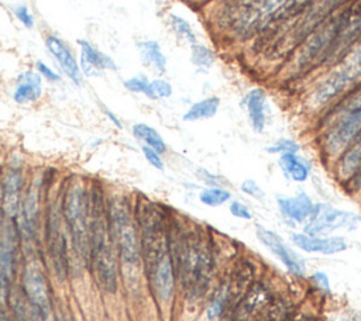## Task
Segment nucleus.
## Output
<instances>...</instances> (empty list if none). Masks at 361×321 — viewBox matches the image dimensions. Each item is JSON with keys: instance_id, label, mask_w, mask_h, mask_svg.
I'll use <instances>...</instances> for the list:
<instances>
[{"instance_id": "1", "label": "nucleus", "mask_w": 361, "mask_h": 321, "mask_svg": "<svg viewBox=\"0 0 361 321\" xmlns=\"http://www.w3.org/2000/svg\"><path fill=\"white\" fill-rule=\"evenodd\" d=\"M117 249L110 229L107 199L99 187L89 191V263L99 287L107 293L117 290Z\"/></svg>"}, {"instance_id": "2", "label": "nucleus", "mask_w": 361, "mask_h": 321, "mask_svg": "<svg viewBox=\"0 0 361 321\" xmlns=\"http://www.w3.org/2000/svg\"><path fill=\"white\" fill-rule=\"evenodd\" d=\"M173 269L183 289L192 297H200L209 284L212 273V249L199 227L183 229L176 238V246L171 242Z\"/></svg>"}, {"instance_id": "3", "label": "nucleus", "mask_w": 361, "mask_h": 321, "mask_svg": "<svg viewBox=\"0 0 361 321\" xmlns=\"http://www.w3.org/2000/svg\"><path fill=\"white\" fill-rule=\"evenodd\" d=\"M361 82V44L338 61L329 73L316 84L307 97L313 110L329 107L355 84Z\"/></svg>"}, {"instance_id": "4", "label": "nucleus", "mask_w": 361, "mask_h": 321, "mask_svg": "<svg viewBox=\"0 0 361 321\" xmlns=\"http://www.w3.org/2000/svg\"><path fill=\"white\" fill-rule=\"evenodd\" d=\"M61 210L76 253L89 260V191L80 177H73L65 187Z\"/></svg>"}, {"instance_id": "5", "label": "nucleus", "mask_w": 361, "mask_h": 321, "mask_svg": "<svg viewBox=\"0 0 361 321\" xmlns=\"http://www.w3.org/2000/svg\"><path fill=\"white\" fill-rule=\"evenodd\" d=\"M107 214L117 255L127 266H138L141 260L140 232L128 199L126 196L107 199Z\"/></svg>"}, {"instance_id": "6", "label": "nucleus", "mask_w": 361, "mask_h": 321, "mask_svg": "<svg viewBox=\"0 0 361 321\" xmlns=\"http://www.w3.org/2000/svg\"><path fill=\"white\" fill-rule=\"evenodd\" d=\"M322 151L329 158H338L340 153L361 134V108L337 117L323 127Z\"/></svg>"}, {"instance_id": "7", "label": "nucleus", "mask_w": 361, "mask_h": 321, "mask_svg": "<svg viewBox=\"0 0 361 321\" xmlns=\"http://www.w3.org/2000/svg\"><path fill=\"white\" fill-rule=\"evenodd\" d=\"M62 210L61 203L52 201L47 210V220H45V237H47V248L54 265L56 276L63 280L68 275V244L66 235L62 225Z\"/></svg>"}, {"instance_id": "8", "label": "nucleus", "mask_w": 361, "mask_h": 321, "mask_svg": "<svg viewBox=\"0 0 361 321\" xmlns=\"http://www.w3.org/2000/svg\"><path fill=\"white\" fill-rule=\"evenodd\" d=\"M361 217L347 210L336 208L327 203L313 204L312 211L305 224V234L326 235L338 228L353 229L360 222Z\"/></svg>"}, {"instance_id": "9", "label": "nucleus", "mask_w": 361, "mask_h": 321, "mask_svg": "<svg viewBox=\"0 0 361 321\" xmlns=\"http://www.w3.org/2000/svg\"><path fill=\"white\" fill-rule=\"evenodd\" d=\"M23 290L28 303L41 314L47 317L51 311V296L48 280L37 262H28L23 273Z\"/></svg>"}, {"instance_id": "10", "label": "nucleus", "mask_w": 361, "mask_h": 321, "mask_svg": "<svg viewBox=\"0 0 361 321\" xmlns=\"http://www.w3.org/2000/svg\"><path fill=\"white\" fill-rule=\"evenodd\" d=\"M24 173L21 165H10L6 170L0 184V203L1 211L6 218L13 220L18 215L23 200Z\"/></svg>"}, {"instance_id": "11", "label": "nucleus", "mask_w": 361, "mask_h": 321, "mask_svg": "<svg viewBox=\"0 0 361 321\" xmlns=\"http://www.w3.org/2000/svg\"><path fill=\"white\" fill-rule=\"evenodd\" d=\"M79 45V68L83 75V77H99L104 72H117L118 65L116 61L99 51L93 44H90L87 39H78Z\"/></svg>"}, {"instance_id": "12", "label": "nucleus", "mask_w": 361, "mask_h": 321, "mask_svg": "<svg viewBox=\"0 0 361 321\" xmlns=\"http://www.w3.org/2000/svg\"><path fill=\"white\" fill-rule=\"evenodd\" d=\"M257 238L283 263L290 273L296 276L305 275V263L302 258L292 251L278 234L262 225H257Z\"/></svg>"}, {"instance_id": "13", "label": "nucleus", "mask_w": 361, "mask_h": 321, "mask_svg": "<svg viewBox=\"0 0 361 321\" xmlns=\"http://www.w3.org/2000/svg\"><path fill=\"white\" fill-rule=\"evenodd\" d=\"M47 51L51 54L54 61L58 63L61 72L75 84L80 86L83 82V75L79 68V62L69 48V45L55 34H48L44 39Z\"/></svg>"}, {"instance_id": "14", "label": "nucleus", "mask_w": 361, "mask_h": 321, "mask_svg": "<svg viewBox=\"0 0 361 321\" xmlns=\"http://www.w3.org/2000/svg\"><path fill=\"white\" fill-rule=\"evenodd\" d=\"M44 94V79L35 69H25L18 73L13 100L17 104H28L38 101Z\"/></svg>"}, {"instance_id": "15", "label": "nucleus", "mask_w": 361, "mask_h": 321, "mask_svg": "<svg viewBox=\"0 0 361 321\" xmlns=\"http://www.w3.org/2000/svg\"><path fill=\"white\" fill-rule=\"evenodd\" d=\"M293 244L305 252H316L323 255H334L347 249V242L343 237H314L305 232L292 235Z\"/></svg>"}, {"instance_id": "16", "label": "nucleus", "mask_w": 361, "mask_h": 321, "mask_svg": "<svg viewBox=\"0 0 361 321\" xmlns=\"http://www.w3.org/2000/svg\"><path fill=\"white\" fill-rule=\"evenodd\" d=\"M244 106L250 127L254 132L261 134L265 130L267 124V94L261 87L250 89L241 100Z\"/></svg>"}, {"instance_id": "17", "label": "nucleus", "mask_w": 361, "mask_h": 321, "mask_svg": "<svg viewBox=\"0 0 361 321\" xmlns=\"http://www.w3.org/2000/svg\"><path fill=\"white\" fill-rule=\"evenodd\" d=\"M10 222L4 227L0 235V290L6 294L10 289L13 279V266H14V237Z\"/></svg>"}, {"instance_id": "18", "label": "nucleus", "mask_w": 361, "mask_h": 321, "mask_svg": "<svg viewBox=\"0 0 361 321\" xmlns=\"http://www.w3.org/2000/svg\"><path fill=\"white\" fill-rule=\"evenodd\" d=\"M276 204L281 214L296 224L306 221L313 207L310 196L305 191H299L295 196H279L276 199Z\"/></svg>"}, {"instance_id": "19", "label": "nucleus", "mask_w": 361, "mask_h": 321, "mask_svg": "<svg viewBox=\"0 0 361 321\" xmlns=\"http://www.w3.org/2000/svg\"><path fill=\"white\" fill-rule=\"evenodd\" d=\"M21 218V228L25 235L32 237L37 229V221L39 215V183H32L23 196L21 207L18 213Z\"/></svg>"}, {"instance_id": "20", "label": "nucleus", "mask_w": 361, "mask_h": 321, "mask_svg": "<svg viewBox=\"0 0 361 321\" xmlns=\"http://www.w3.org/2000/svg\"><path fill=\"white\" fill-rule=\"evenodd\" d=\"M361 169V134L340 153L336 162V176L345 184Z\"/></svg>"}, {"instance_id": "21", "label": "nucleus", "mask_w": 361, "mask_h": 321, "mask_svg": "<svg viewBox=\"0 0 361 321\" xmlns=\"http://www.w3.org/2000/svg\"><path fill=\"white\" fill-rule=\"evenodd\" d=\"M140 61L142 65L158 75H165L168 70V59L161 45L155 39H142L135 44Z\"/></svg>"}, {"instance_id": "22", "label": "nucleus", "mask_w": 361, "mask_h": 321, "mask_svg": "<svg viewBox=\"0 0 361 321\" xmlns=\"http://www.w3.org/2000/svg\"><path fill=\"white\" fill-rule=\"evenodd\" d=\"M360 108H361V82L329 106L327 111L323 115L322 125L326 127L337 117L344 115L351 111H355V110H360Z\"/></svg>"}, {"instance_id": "23", "label": "nucleus", "mask_w": 361, "mask_h": 321, "mask_svg": "<svg viewBox=\"0 0 361 321\" xmlns=\"http://www.w3.org/2000/svg\"><path fill=\"white\" fill-rule=\"evenodd\" d=\"M269 300V293L264 284H255L252 286L245 296L243 297L240 306L235 311L237 321H247L250 320L255 313H258Z\"/></svg>"}, {"instance_id": "24", "label": "nucleus", "mask_w": 361, "mask_h": 321, "mask_svg": "<svg viewBox=\"0 0 361 321\" xmlns=\"http://www.w3.org/2000/svg\"><path fill=\"white\" fill-rule=\"evenodd\" d=\"M278 166L286 179L296 183H303L310 176V165L298 152L281 153Z\"/></svg>"}, {"instance_id": "25", "label": "nucleus", "mask_w": 361, "mask_h": 321, "mask_svg": "<svg viewBox=\"0 0 361 321\" xmlns=\"http://www.w3.org/2000/svg\"><path fill=\"white\" fill-rule=\"evenodd\" d=\"M220 104H221V100L219 96L203 97L190 104V107L183 113L182 120L186 122H196V121L213 118L217 114Z\"/></svg>"}, {"instance_id": "26", "label": "nucleus", "mask_w": 361, "mask_h": 321, "mask_svg": "<svg viewBox=\"0 0 361 321\" xmlns=\"http://www.w3.org/2000/svg\"><path fill=\"white\" fill-rule=\"evenodd\" d=\"M133 135L142 142V145H147L152 149H155L158 153H165L166 152V144L162 138V135L151 125L145 122H135L131 128Z\"/></svg>"}, {"instance_id": "27", "label": "nucleus", "mask_w": 361, "mask_h": 321, "mask_svg": "<svg viewBox=\"0 0 361 321\" xmlns=\"http://www.w3.org/2000/svg\"><path fill=\"white\" fill-rule=\"evenodd\" d=\"M168 24H169V28L173 32V35L185 45L190 46L197 42V35H196L193 27L190 25V23L185 17L171 13L168 15Z\"/></svg>"}, {"instance_id": "28", "label": "nucleus", "mask_w": 361, "mask_h": 321, "mask_svg": "<svg viewBox=\"0 0 361 321\" xmlns=\"http://www.w3.org/2000/svg\"><path fill=\"white\" fill-rule=\"evenodd\" d=\"M190 49V63L199 70V72H207L214 63H216V54L214 51L200 42H196L189 46Z\"/></svg>"}, {"instance_id": "29", "label": "nucleus", "mask_w": 361, "mask_h": 321, "mask_svg": "<svg viewBox=\"0 0 361 321\" xmlns=\"http://www.w3.org/2000/svg\"><path fill=\"white\" fill-rule=\"evenodd\" d=\"M231 199V193L223 186H209L200 190L199 201L207 207H219Z\"/></svg>"}, {"instance_id": "30", "label": "nucleus", "mask_w": 361, "mask_h": 321, "mask_svg": "<svg viewBox=\"0 0 361 321\" xmlns=\"http://www.w3.org/2000/svg\"><path fill=\"white\" fill-rule=\"evenodd\" d=\"M172 93H173V87L169 80L164 77H154V79H149V83L144 96L148 97L149 100H161V99L171 97Z\"/></svg>"}, {"instance_id": "31", "label": "nucleus", "mask_w": 361, "mask_h": 321, "mask_svg": "<svg viewBox=\"0 0 361 321\" xmlns=\"http://www.w3.org/2000/svg\"><path fill=\"white\" fill-rule=\"evenodd\" d=\"M227 301H228V287H227V286H223V287L217 291V294L214 296V298L212 300L210 306L207 307V311H206L207 318H209V320H216V318L223 313V310H224Z\"/></svg>"}, {"instance_id": "32", "label": "nucleus", "mask_w": 361, "mask_h": 321, "mask_svg": "<svg viewBox=\"0 0 361 321\" xmlns=\"http://www.w3.org/2000/svg\"><path fill=\"white\" fill-rule=\"evenodd\" d=\"M299 149H300L299 144L290 138H279L278 141H275L274 144L265 148V151L272 155H276V153L281 155L286 152H299Z\"/></svg>"}, {"instance_id": "33", "label": "nucleus", "mask_w": 361, "mask_h": 321, "mask_svg": "<svg viewBox=\"0 0 361 321\" xmlns=\"http://www.w3.org/2000/svg\"><path fill=\"white\" fill-rule=\"evenodd\" d=\"M149 79L145 75H134L127 77L123 82L124 89H127L130 93H135V94H145L147 87H148Z\"/></svg>"}, {"instance_id": "34", "label": "nucleus", "mask_w": 361, "mask_h": 321, "mask_svg": "<svg viewBox=\"0 0 361 321\" xmlns=\"http://www.w3.org/2000/svg\"><path fill=\"white\" fill-rule=\"evenodd\" d=\"M13 13H14L17 21H18L24 28H27V30L34 28L35 20H34V15H32L31 10L28 8V6H25V4H18V6H16V7L13 8Z\"/></svg>"}, {"instance_id": "35", "label": "nucleus", "mask_w": 361, "mask_h": 321, "mask_svg": "<svg viewBox=\"0 0 361 321\" xmlns=\"http://www.w3.org/2000/svg\"><path fill=\"white\" fill-rule=\"evenodd\" d=\"M35 70L41 75V77L45 80V82H48V83H59L61 80H62V77H61V75L55 70V69H52V66H49V65H47L44 61H41V59H38L37 62H35Z\"/></svg>"}, {"instance_id": "36", "label": "nucleus", "mask_w": 361, "mask_h": 321, "mask_svg": "<svg viewBox=\"0 0 361 321\" xmlns=\"http://www.w3.org/2000/svg\"><path fill=\"white\" fill-rule=\"evenodd\" d=\"M240 190L243 193H245L247 196L258 199V200H261L265 196V191L262 190V187L254 179H244L240 184Z\"/></svg>"}, {"instance_id": "37", "label": "nucleus", "mask_w": 361, "mask_h": 321, "mask_svg": "<svg viewBox=\"0 0 361 321\" xmlns=\"http://www.w3.org/2000/svg\"><path fill=\"white\" fill-rule=\"evenodd\" d=\"M141 151H142V155L145 158V160L152 166L155 168L157 170H164L165 169V165H164V160H162V156L161 153H158L155 149L147 146V145H142L141 146Z\"/></svg>"}, {"instance_id": "38", "label": "nucleus", "mask_w": 361, "mask_h": 321, "mask_svg": "<svg viewBox=\"0 0 361 321\" xmlns=\"http://www.w3.org/2000/svg\"><path fill=\"white\" fill-rule=\"evenodd\" d=\"M228 210H230L231 215H234L237 218H241V220H251L252 218V213L250 211V208L238 200H233L228 206Z\"/></svg>"}, {"instance_id": "39", "label": "nucleus", "mask_w": 361, "mask_h": 321, "mask_svg": "<svg viewBox=\"0 0 361 321\" xmlns=\"http://www.w3.org/2000/svg\"><path fill=\"white\" fill-rule=\"evenodd\" d=\"M197 176L207 184V186H221V179L219 175H213L209 170L199 168L197 169Z\"/></svg>"}, {"instance_id": "40", "label": "nucleus", "mask_w": 361, "mask_h": 321, "mask_svg": "<svg viewBox=\"0 0 361 321\" xmlns=\"http://www.w3.org/2000/svg\"><path fill=\"white\" fill-rule=\"evenodd\" d=\"M313 280L316 282V284H317L320 289H323V290H326V291H330V282H329V277H327L326 273H323V272H316V273H313Z\"/></svg>"}, {"instance_id": "41", "label": "nucleus", "mask_w": 361, "mask_h": 321, "mask_svg": "<svg viewBox=\"0 0 361 321\" xmlns=\"http://www.w3.org/2000/svg\"><path fill=\"white\" fill-rule=\"evenodd\" d=\"M103 113H104V115L111 121V124L114 125V127H117L118 130H121L123 128V122L120 121V118L111 111V110H109V108H103Z\"/></svg>"}]
</instances>
